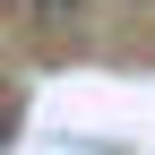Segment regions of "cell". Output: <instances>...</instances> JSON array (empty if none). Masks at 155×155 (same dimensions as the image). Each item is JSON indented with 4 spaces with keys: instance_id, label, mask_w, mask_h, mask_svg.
Segmentation results:
<instances>
[{
    "instance_id": "1",
    "label": "cell",
    "mask_w": 155,
    "mask_h": 155,
    "mask_svg": "<svg viewBox=\"0 0 155 155\" xmlns=\"http://www.w3.org/2000/svg\"><path fill=\"white\" fill-rule=\"evenodd\" d=\"M9 138H17V104L0 95V147H9Z\"/></svg>"
}]
</instances>
